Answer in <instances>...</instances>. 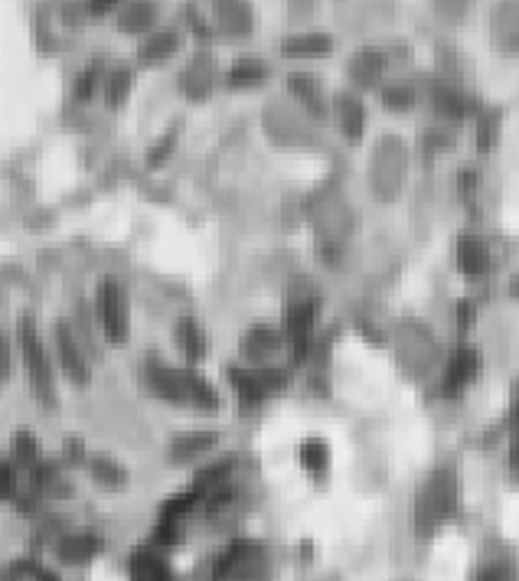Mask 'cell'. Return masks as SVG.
Returning <instances> with one entry per match:
<instances>
[{
    "label": "cell",
    "mask_w": 519,
    "mask_h": 581,
    "mask_svg": "<svg viewBox=\"0 0 519 581\" xmlns=\"http://www.w3.org/2000/svg\"><path fill=\"white\" fill-rule=\"evenodd\" d=\"M409 177V147L399 134L383 137L369 157V189L375 199H395Z\"/></svg>",
    "instance_id": "obj_1"
},
{
    "label": "cell",
    "mask_w": 519,
    "mask_h": 581,
    "mask_svg": "<svg viewBox=\"0 0 519 581\" xmlns=\"http://www.w3.org/2000/svg\"><path fill=\"white\" fill-rule=\"evenodd\" d=\"M454 500H458L454 474L451 470H434L431 477L418 487L415 506H412V522H415L418 536H428V532L438 530L454 513Z\"/></svg>",
    "instance_id": "obj_2"
},
{
    "label": "cell",
    "mask_w": 519,
    "mask_h": 581,
    "mask_svg": "<svg viewBox=\"0 0 519 581\" xmlns=\"http://www.w3.org/2000/svg\"><path fill=\"white\" fill-rule=\"evenodd\" d=\"M389 337L392 346H395V356H399V363L409 373L425 376V373H431L438 366L441 350H438V340H434V334L422 320H399L389 330Z\"/></svg>",
    "instance_id": "obj_3"
},
{
    "label": "cell",
    "mask_w": 519,
    "mask_h": 581,
    "mask_svg": "<svg viewBox=\"0 0 519 581\" xmlns=\"http://www.w3.org/2000/svg\"><path fill=\"white\" fill-rule=\"evenodd\" d=\"M262 128L282 147H307L317 144V131L310 128V118L301 105H291L284 98H272L262 112Z\"/></svg>",
    "instance_id": "obj_4"
},
{
    "label": "cell",
    "mask_w": 519,
    "mask_h": 581,
    "mask_svg": "<svg viewBox=\"0 0 519 581\" xmlns=\"http://www.w3.org/2000/svg\"><path fill=\"white\" fill-rule=\"evenodd\" d=\"M17 340H20V353H23L26 373H30V383H33L40 402L56 405V376H52L50 353H46L43 340H40V334H36L33 317H20Z\"/></svg>",
    "instance_id": "obj_5"
},
{
    "label": "cell",
    "mask_w": 519,
    "mask_h": 581,
    "mask_svg": "<svg viewBox=\"0 0 519 581\" xmlns=\"http://www.w3.org/2000/svg\"><path fill=\"white\" fill-rule=\"evenodd\" d=\"M95 308H98V320L102 330L111 343H125L131 334V320H128V294L115 278H105L95 290Z\"/></svg>",
    "instance_id": "obj_6"
},
{
    "label": "cell",
    "mask_w": 519,
    "mask_h": 581,
    "mask_svg": "<svg viewBox=\"0 0 519 581\" xmlns=\"http://www.w3.org/2000/svg\"><path fill=\"white\" fill-rule=\"evenodd\" d=\"M226 376L232 379V385H236L238 399H242V405H258L264 402L268 395L274 392V389H282V385H288V369H226Z\"/></svg>",
    "instance_id": "obj_7"
},
{
    "label": "cell",
    "mask_w": 519,
    "mask_h": 581,
    "mask_svg": "<svg viewBox=\"0 0 519 581\" xmlns=\"http://www.w3.org/2000/svg\"><path fill=\"white\" fill-rule=\"evenodd\" d=\"M314 229H317V248H320V255L327 262H337L349 239V232H353V216H349L347 206L330 203L324 213L317 216Z\"/></svg>",
    "instance_id": "obj_8"
},
{
    "label": "cell",
    "mask_w": 519,
    "mask_h": 581,
    "mask_svg": "<svg viewBox=\"0 0 519 581\" xmlns=\"http://www.w3.org/2000/svg\"><path fill=\"white\" fill-rule=\"evenodd\" d=\"M144 373H147V385L161 399H167L173 405L193 402V385L199 373H193V369H171V366H161V363H151Z\"/></svg>",
    "instance_id": "obj_9"
},
{
    "label": "cell",
    "mask_w": 519,
    "mask_h": 581,
    "mask_svg": "<svg viewBox=\"0 0 519 581\" xmlns=\"http://www.w3.org/2000/svg\"><path fill=\"white\" fill-rule=\"evenodd\" d=\"M52 340H56V353H60V363H62V369H66V376L72 379V383H88V363H86V356H82V350H79L76 334H72V327H69L66 320H56V327H52Z\"/></svg>",
    "instance_id": "obj_10"
},
{
    "label": "cell",
    "mask_w": 519,
    "mask_h": 581,
    "mask_svg": "<svg viewBox=\"0 0 519 581\" xmlns=\"http://www.w3.org/2000/svg\"><path fill=\"white\" fill-rule=\"evenodd\" d=\"M458 268L468 278H480V274L490 272L494 268V255H490L487 239H480L474 232H464L458 239Z\"/></svg>",
    "instance_id": "obj_11"
},
{
    "label": "cell",
    "mask_w": 519,
    "mask_h": 581,
    "mask_svg": "<svg viewBox=\"0 0 519 581\" xmlns=\"http://www.w3.org/2000/svg\"><path fill=\"white\" fill-rule=\"evenodd\" d=\"M385 66H389V56L379 50H359L347 66V76L353 78V86L359 88H375L383 82Z\"/></svg>",
    "instance_id": "obj_12"
},
{
    "label": "cell",
    "mask_w": 519,
    "mask_h": 581,
    "mask_svg": "<svg viewBox=\"0 0 519 581\" xmlns=\"http://www.w3.org/2000/svg\"><path fill=\"white\" fill-rule=\"evenodd\" d=\"M480 373V353L474 346H460L454 350V356L448 359V366H444V376H441V389L444 392H458L470 379Z\"/></svg>",
    "instance_id": "obj_13"
},
{
    "label": "cell",
    "mask_w": 519,
    "mask_h": 581,
    "mask_svg": "<svg viewBox=\"0 0 519 581\" xmlns=\"http://www.w3.org/2000/svg\"><path fill=\"white\" fill-rule=\"evenodd\" d=\"M431 102L444 118H468L477 112V98L468 95L464 88L451 86V82H434L431 86Z\"/></svg>",
    "instance_id": "obj_14"
},
{
    "label": "cell",
    "mask_w": 519,
    "mask_h": 581,
    "mask_svg": "<svg viewBox=\"0 0 519 581\" xmlns=\"http://www.w3.org/2000/svg\"><path fill=\"white\" fill-rule=\"evenodd\" d=\"M180 43H183V33H180L177 26H163V30H153V33L147 36L144 43H141V50H137V60L144 62V66H157V62H167L173 52L180 50Z\"/></svg>",
    "instance_id": "obj_15"
},
{
    "label": "cell",
    "mask_w": 519,
    "mask_h": 581,
    "mask_svg": "<svg viewBox=\"0 0 519 581\" xmlns=\"http://www.w3.org/2000/svg\"><path fill=\"white\" fill-rule=\"evenodd\" d=\"M333 112H337V124H340L347 141H359L363 124H366V108L353 92H340L333 98Z\"/></svg>",
    "instance_id": "obj_16"
},
{
    "label": "cell",
    "mask_w": 519,
    "mask_h": 581,
    "mask_svg": "<svg viewBox=\"0 0 519 581\" xmlns=\"http://www.w3.org/2000/svg\"><path fill=\"white\" fill-rule=\"evenodd\" d=\"M216 26L232 40H246L255 26V14L248 4H216Z\"/></svg>",
    "instance_id": "obj_17"
},
{
    "label": "cell",
    "mask_w": 519,
    "mask_h": 581,
    "mask_svg": "<svg viewBox=\"0 0 519 581\" xmlns=\"http://www.w3.org/2000/svg\"><path fill=\"white\" fill-rule=\"evenodd\" d=\"M490 33L500 50H519V4H500L490 14Z\"/></svg>",
    "instance_id": "obj_18"
},
{
    "label": "cell",
    "mask_w": 519,
    "mask_h": 581,
    "mask_svg": "<svg viewBox=\"0 0 519 581\" xmlns=\"http://www.w3.org/2000/svg\"><path fill=\"white\" fill-rule=\"evenodd\" d=\"M284 340H288V334L274 330V327H252V330L242 337V353H246L252 363H264L272 353L282 350Z\"/></svg>",
    "instance_id": "obj_19"
},
{
    "label": "cell",
    "mask_w": 519,
    "mask_h": 581,
    "mask_svg": "<svg viewBox=\"0 0 519 581\" xmlns=\"http://www.w3.org/2000/svg\"><path fill=\"white\" fill-rule=\"evenodd\" d=\"M288 86H291V95L298 98L301 108H304L310 118H324L327 102H324V95H320V82H317L314 76H307V72H294V76H288Z\"/></svg>",
    "instance_id": "obj_20"
},
{
    "label": "cell",
    "mask_w": 519,
    "mask_h": 581,
    "mask_svg": "<svg viewBox=\"0 0 519 581\" xmlns=\"http://www.w3.org/2000/svg\"><path fill=\"white\" fill-rule=\"evenodd\" d=\"M98 552H102V539L95 536V532H69V536L60 539V546H56V556L69 565L88 562Z\"/></svg>",
    "instance_id": "obj_21"
},
{
    "label": "cell",
    "mask_w": 519,
    "mask_h": 581,
    "mask_svg": "<svg viewBox=\"0 0 519 581\" xmlns=\"http://www.w3.org/2000/svg\"><path fill=\"white\" fill-rule=\"evenodd\" d=\"M173 343H177L180 353H183L190 363H199V359L206 356V334L193 317H180L177 324H173Z\"/></svg>",
    "instance_id": "obj_22"
},
{
    "label": "cell",
    "mask_w": 519,
    "mask_h": 581,
    "mask_svg": "<svg viewBox=\"0 0 519 581\" xmlns=\"http://www.w3.org/2000/svg\"><path fill=\"white\" fill-rule=\"evenodd\" d=\"M180 86L190 98H206L209 88H213V62L209 56H196L187 69H183V76H180Z\"/></svg>",
    "instance_id": "obj_23"
},
{
    "label": "cell",
    "mask_w": 519,
    "mask_h": 581,
    "mask_svg": "<svg viewBox=\"0 0 519 581\" xmlns=\"http://www.w3.org/2000/svg\"><path fill=\"white\" fill-rule=\"evenodd\" d=\"M131 578L134 581H173V572L171 565L163 562V556H157V552H147V549H141V552H134L131 556Z\"/></svg>",
    "instance_id": "obj_24"
},
{
    "label": "cell",
    "mask_w": 519,
    "mask_h": 581,
    "mask_svg": "<svg viewBox=\"0 0 519 581\" xmlns=\"http://www.w3.org/2000/svg\"><path fill=\"white\" fill-rule=\"evenodd\" d=\"M264 78H268V66H264L258 56H242V60L226 72V86L246 88V86H255V82H264Z\"/></svg>",
    "instance_id": "obj_25"
},
{
    "label": "cell",
    "mask_w": 519,
    "mask_h": 581,
    "mask_svg": "<svg viewBox=\"0 0 519 581\" xmlns=\"http://www.w3.org/2000/svg\"><path fill=\"white\" fill-rule=\"evenodd\" d=\"M153 20H157V7H153V4H128V7L121 10L118 26H121V33H131V36L147 33L151 36Z\"/></svg>",
    "instance_id": "obj_26"
},
{
    "label": "cell",
    "mask_w": 519,
    "mask_h": 581,
    "mask_svg": "<svg viewBox=\"0 0 519 581\" xmlns=\"http://www.w3.org/2000/svg\"><path fill=\"white\" fill-rule=\"evenodd\" d=\"M216 445V435L213 431H196V435H180L171 441V461L183 464V461H193L196 454L209 451Z\"/></svg>",
    "instance_id": "obj_27"
},
{
    "label": "cell",
    "mask_w": 519,
    "mask_h": 581,
    "mask_svg": "<svg viewBox=\"0 0 519 581\" xmlns=\"http://www.w3.org/2000/svg\"><path fill=\"white\" fill-rule=\"evenodd\" d=\"M500 128H503V115L496 108L480 112V118H477V147L480 151H490L500 141Z\"/></svg>",
    "instance_id": "obj_28"
},
{
    "label": "cell",
    "mask_w": 519,
    "mask_h": 581,
    "mask_svg": "<svg viewBox=\"0 0 519 581\" xmlns=\"http://www.w3.org/2000/svg\"><path fill=\"white\" fill-rule=\"evenodd\" d=\"M131 82H134V76H131V69H115L108 76V82H105V98H108L111 108H118L125 98H128L131 92Z\"/></svg>",
    "instance_id": "obj_29"
},
{
    "label": "cell",
    "mask_w": 519,
    "mask_h": 581,
    "mask_svg": "<svg viewBox=\"0 0 519 581\" xmlns=\"http://www.w3.org/2000/svg\"><path fill=\"white\" fill-rule=\"evenodd\" d=\"M333 46V40L327 33H298L284 40V50L288 52H327Z\"/></svg>",
    "instance_id": "obj_30"
},
{
    "label": "cell",
    "mask_w": 519,
    "mask_h": 581,
    "mask_svg": "<svg viewBox=\"0 0 519 581\" xmlns=\"http://www.w3.org/2000/svg\"><path fill=\"white\" fill-rule=\"evenodd\" d=\"M327 461H330V454H327L324 441H304V445H301V464H304L307 470H314V474H324Z\"/></svg>",
    "instance_id": "obj_31"
},
{
    "label": "cell",
    "mask_w": 519,
    "mask_h": 581,
    "mask_svg": "<svg viewBox=\"0 0 519 581\" xmlns=\"http://www.w3.org/2000/svg\"><path fill=\"white\" fill-rule=\"evenodd\" d=\"M412 98H415V92H412V86H405V82H389V86L383 88V102L389 105V108H409Z\"/></svg>",
    "instance_id": "obj_32"
},
{
    "label": "cell",
    "mask_w": 519,
    "mask_h": 581,
    "mask_svg": "<svg viewBox=\"0 0 519 581\" xmlns=\"http://www.w3.org/2000/svg\"><path fill=\"white\" fill-rule=\"evenodd\" d=\"M92 470H95V480H105V484H125V470L121 467H115L111 461H105V457H98V461L92 464Z\"/></svg>",
    "instance_id": "obj_33"
},
{
    "label": "cell",
    "mask_w": 519,
    "mask_h": 581,
    "mask_svg": "<svg viewBox=\"0 0 519 581\" xmlns=\"http://www.w3.org/2000/svg\"><path fill=\"white\" fill-rule=\"evenodd\" d=\"M95 86H98V62H92V66H88L86 72L76 78V95H79V98H88Z\"/></svg>",
    "instance_id": "obj_34"
},
{
    "label": "cell",
    "mask_w": 519,
    "mask_h": 581,
    "mask_svg": "<svg viewBox=\"0 0 519 581\" xmlns=\"http://www.w3.org/2000/svg\"><path fill=\"white\" fill-rule=\"evenodd\" d=\"M14 447H17V457L23 464H30V461H36V451H40V445H36L33 438L26 435V431H20L17 438H14Z\"/></svg>",
    "instance_id": "obj_35"
},
{
    "label": "cell",
    "mask_w": 519,
    "mask_h": 581,
    "mask_svg": "<svg viewBox=\"0 0 519 581\" xmlns=\"http://www.w3.org/2000/svg\"><path fill=\"white\" fill-rule=\"evenodd\" d=\"M173 141H177V128H171V131H167V134L161 137V144H157V147H153V151H151V154H147V163H153V167H157V163H161L163 157L171 154Z\"/></svg>",
    "instance_id": "obj_36"
},
{
    "label": "cell",
    "mask_w": 519,
    "mask_h": 581,
    "mask_svg": "<svg viewBox=\"0 0 519 581\" xmlns=\"http://www.w3.org/2000/svg\"><path fill=\"white\" fill-rule=\"evenodd\" d=\"M422 144H425V151H434V147L444 151V147L454 144V137L448 134V131H425V141H422Z\"/></svg>",
    "instance_id": "obj_37"
},
{
    "label": "cell",
    "mask_w": 519,
    "mask_h": 581,
    "mask_svg": "<svg viewBox=\"0 0 519 581\" xmlns=\"http://www.w3.org/2000/svg\"><path fill=\"white\" fill-rule=\"evenodd\" d=\"M477 581H513V575L503 565H484L480 575H477Z\"/></svg>",
    "instance_id": "obj_38"
},
{
    "label": "cell",
    "mask_w": 519,
    "mask_h": 581,
    "mask_svg": "<svg viewBox=\"0 0 519 581\" xmlns=\"http://www.w3.org/2000/svg\"><path fill=\"white\" fill-rule=\"evenodd\" d=\"M438 17L444 20H464L468 17V4H438Z\"/></svg>",
    "instance_id": "obj_39"
},
{
    "label": "cell",
    "mask_w": 519,
    "mask_h": 581,
    "mask_svg": "<svg viewBox=\"0 0 519 581\" xmlns=\"http://www.w3.org/2000/svg\"><path fill=\"white\" fill-rule=\"evenodd\" d=\"M458 324L460 327L474 324V300H460V304H458Z\"/></svg>",
    "instance_id": "obj_40"
},
{
    "label": "cell",
    "mask_w": 519,
    "mask_h": 581,
    "mask_svg": "<svg viewBox=\"0 0 519 581\" xmlns=\"http://www.w3.org/2000/svg\"><path fill=\"white\" fill-rule=\"evenodd\" d=\"M66 454L69 457H76V461H82V445H79V441H66Z\"/></svg>",
    "instance_id": "obj_41"
},
{
    "label": "cell",
    "mask_w": 519,
    "mask_h": 581,
    "mask_svg": "<svg viewBox=\"0 0 519 581\" xmlns=\"http://www.w3.org/2000/svg\"><path fill=\"white\" fill-rule=\"evenodd\" d=\"M36 581H60V578L52 572H40V568H36Z\"/></svg>",
    "instance_id": "obj_42"
},
{
    "label": "cell",
    "mask_w": 519,
    "mask_h": 581,
    "mask_svg": "<svg viewBox=\"0 0 519 581\" xmlns=\"http://www.w3.org/2000/svg\"><path fill=\"white\" fill-rule=\"evenodd\" d=\"M513 294L519 298V278H513Z\"/></svg>",
    "instance_id": "obj_43"
},
{
    "label": "cell",
    "mask_w": 519,
    "mask_h": 581,
    "mask_svg": "<svg viewBox=\"0 0 519 581\" xmlns=\"http://www.w3.org/2000/svg\"><path fill=\"white\" fill-rule=\"evenodd\" d=\"M320 581H333V578H320Z\"/></svg>",
    "instance_id": "obj_44"
}]
</instances>
